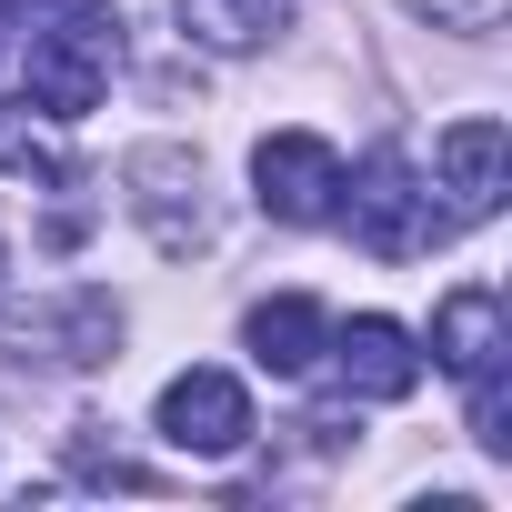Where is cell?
<instances>
[{"label": "cell", "mask_w": 512, "mask_h": 512, "mask_svg": "<svg viewBox=\"0 0 512 512\" xmlns=\"http://www.w3.org/2000/svg\"><path fill=\"white\" fill-rule=\"evenodd\" d=\"M472 442L482 452H512V392H502V372L472 382Z\"/></svg>", "instance_id": "obj_13"}, {"label": "cell", "mask_w": 512, "mask_h": 512, "mask_svg": "<svg viewBox=\"0 0 512 512\" xmlns=\"http://www.w3.org/2000/svg\"><path fill=\"white\" fill-rule=\"evenodd\" d=\"M502 352H512V332H502V292L462 282V292L432 312V362H442L452 382H482V372H502Z\"/></svg>", "instance_id": "obj_8"}, {"label": "cell", "mask_w": 512, "mask_h": 512, "mask_svg": "<svg viewBox=\"0 0 512 512\" xmlns=\"http://www.w3.org/2000/svg\"><path fill=\"white\" fill-rule=\"evenodd\" d=\"M342 191H352V201H342V211H352V241L372 251V262H422V251L452 231V221L432 211V191L412 181L402 151H382V161H372L362 181H342Z\"/></svg>", "instance_id": "obj_3"}, {"label": "cell", "mask_w": 512, "mask_h": 512, "mask_svg": "<svg viewBox=\"0 0 512 512\" xmlns=\"http://www.w3.org/2000/svg\"><path fill=\"white\" fill-rule=\"evenodd\" d=\"M181 31L201 51H262L292 31V0H181Z\"/></svg>", "instance_id": "obj_11"}, {"label": "cell", "mask_w": 512, "mask_h": 512, "mask_svg": "<svg viewBox=\"0 0 512 512\" xmlns=\"http://www.w3.org/2000/svg\"><path fill=\"white\" fill-rule=\"evenodd\" d=\"M31 332L51 342V362L91 372V362H111V342H121V312H111V292H61L51 312H31Z\"/></svg>", "instance_id": "obj_10"}, {"label": "cell", "mask_w": 512, "mask_h": 512, "mask_svg": "<svg viewBox=\"0 0 512 512\" xmlns=\"http://www.w3.org/2000/svg\"><path fill=\"white\" fill-rule=\"evenodd\" d=\"M251 191H262L272 221H332L342 211V151L322 131H272L251 151Z\"/></svg>", "instance_id": "obj_4"}, {"label": "cell", "mask_w": 512, "mask_h": 512, "mask_svg": "<svg viewBox=\"0 0 512 512\" xmlns=\"http://www.w3.org/2000/svg\"><path fill=\"white\" fill-rule=\"evenodd\" d=\"M121 191H131V221L151 231V251H201L211 241V201H201V151H181V141H141L131 161H121Z\"/></svg>", "instance_id": "obj_2"}, {"label": "cell", "mask_w": 512, "mask_h": 512, "mask_svg": "<svg viewBox=\"0 0 512 512\" xmlns=\"http://www.w3.org/2000/svg\"><path fill=\"white\" fill-rule=\"evenodd\" d=\"M0 171H11V181H71V161H61V141L31 121V101L0 111Z\"/></svg>", "instance_id": "obj_12"}, {"label": "cell", "mask_w": 512, "mask_h": 512, "mask_svg": "<svg viewBox=\"0 0 512 512\" xmlns=\"http://www.w3.org/2000/svg\"><path fill=\"white\" fill-rule=\"evenodd\" d=\"M322 352H332V372H342V392H352V402H412V392H422V352H412V332H402V322H382V312L342 322Z\"/></svg>", "instance_id": "obj_6"}, {"label": "cell", "mask_w": 512, "mask_h": 512, "mask_svg": "<svg viewBox=\"0 0 512 512\" xmlns=\"http://www.w3.org/2000/svg\"><path fill=\"white\" fill-rule=\"evenodd\" d=\"M11 21L31 31V111L81 121L121 71V11L111 0H11Z\"/></svg>", "instance_id": "obj_1"}, {"label": "cell", "mask_w": 512, "mask_h": 512, "mask_svg": "<svg viewBox=\"0 0 512 512\" xmlns=\"http://www.w3.org/2000/svg\"><path fill=\"white\" fill-rule=\"evenodd\" d=\"M241 342H251V362L262 372H312L322 362V342H332V322H322V302L312 292H272V302H251V322H241Z\"/></svg>", "instance_id": "obj_9"}, {"label": "cell", "mask_w": 512, "mask_h": 512, "mask_svg": "<svg viewBox=\"0 0 512 512\" xmlns=\"http://www.w3.org/2000/svg\"><path fill=\"white\" fill-rule=\"evenodd\" d=\"M412 11H422L432 31H492V21L512 11V0H412Z\"/></svg>", "instance_id": "obj_14"}, {"label": "cell", "mask_w": 512, "mask_h": 512, "mask_svg": "<svg viewBox=\"0 0 512 512\" xmlns=\"http://www.w3.org/2000/svg\"><path fill=\"white\" fill-rule=\"evenodd\" d=\"M161 442L171 452H201V462L241 452L251 442V392L231 372H171L161 382Z\"/></svg>", "instance_id": "obj_5"}, {"label": "cell", "mask_w": 512, "mask_h": 512, "mask_svg": "<svg viewBox=\"0 0 512 512\" xmlns=\"http://www.w3.org/2000/svg\"><path fill=\"white\" fill-rule=\"evenodd\" d=\"M0 51H11V31H0Z\"/></svg>", "instance_id": "obj_15"}, {"label": "cell", "mask_w": 512, "mask_h": 512, "mask_svg": "<svg viewBox=\"0 0 512 512\" xmlns=\"http://www.w3.org/2000/svg\"><path fill=\"white\" fill-rule=\"evenodd\" d=\"M432 161H442V191H452V221H492V211H502V161H512V131H502L492 111L452 121Z\"/></svg>", "instance_id": "obj_7"}]
</instances>
